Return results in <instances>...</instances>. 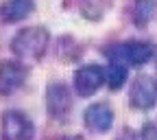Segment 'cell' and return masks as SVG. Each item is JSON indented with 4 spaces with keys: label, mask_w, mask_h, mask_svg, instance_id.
<instances>
[{
    "label": "cell",
    "mask_w": 157,
    "mask_h": 140,
    "mask_svg": "<svg viewBox=\"0 0 157 140\" xmlns=\"http://www.w3.org/2000/svg\"><path fill=\"white\" fill-rule=\"evenodd\" d=\"M50 44V33L44 26H24L11 39V53L20 62H39Z\"/></svg>",
    "instance_id": "1"
},
{
    "label": "cell",
    "mask_w": 157,
    "mask_h": 140,
    "mask_svg": "<svg viewBox=\"0 0 157 140\" xmlns=\"http://www.w3.org/2000/svg\"><path fill=\"white\" fill-rule=\"evenodd\" d=\"M105 81H107V70L101 64H85V66H81L74 72L72 86H74V92L78 96L87 98L94 92H98V88H101Z\"/></svg>",
    "instance_id": "2"
},
{
    "label": "cell",
    "mask_w": 157,
    "mask_h": 140,
    "mask_svg": "<svg viewBox=\"0 0 157 140\" xmlns=\"http://www.w3.org/2000/svg\"><path fill=\"white\" fill-rule=\"evenodd\" d=\"M46 110L55 121H63L72 112V92L63 81H50L46 88Z\"/></svg>",
    "instance_id": "3"
},
{
    "label": "cell",
    "mask_w": 157,
    "mask_h": 140,
    "mask_svg": "<svg viewBox=\"0 0 157 140\" xmlns=\"http://www.w3.org/2000/svg\"><path fill=\"white\" fill-rule=\"evenodd\" d=\"M0 129H2V140H33L35 127L31 118L17 110H7L0 118Z\"/></svg>",
    "instance_id": "4"
},
{
    "label": "cell",
    "mask_w": 157,
    "mask_h": 140,
    "mask_svg": "<svg viewBox=\"0 0 157 140\" xmlns=\"http://www.w3.org/2000/svg\"><path fill=\"white\" fill-rule=\"evenodd\" d=\"M157 103V79L151 74H137L131 83V105L135 110H151Z\"/></svg>",
    "instance_id": "5"
},
{
    "label": "cell",
    "mask_w": 157,
    "mask_h": 140,
    "mask_svg": "<svg viewBox=\"0 0 157 140\" xmlns=\"http://www.w3.org/2000/svg\"><path fill=\"white\" fill-rule=\"evenodd\" d=\"M26 81V66L20 59H2L0 62V96L13 94Z\"/></svg>",
    "instance_id": "6"
},
{
    "label": "cell",
    "mask_w": 157,
    "mask_h": 140,
    "mask_svg": "<svg viewBox=\"0 0 157 140\" xmlns=\"http://www.w3.org/2000/svg\"><path fill=\"white\" fill-rule=\"evenodd\" d=\"M83 121H85L87 129H92L96 134H105L113 125V112H111V107L107 103H94V105H90L85 110Z\"/></svg>",
    "instance_id": "7"
},
{
    "label": "cell",
    "mask_w": 157,
    "mask_h": 140,
    "mask_svg": "<svg viewBox=\"0 0 157 140\" xmlns=\"http://www.w3.org/2000/svg\"><path fill=\"white\" fill-rule=\"evenodd\" d=\"M35 7V0H2L0 2V22L15 24L24 20Z\"/></svg>",
    "instance_id": "8"
},
{
    "label": "cell",
    "mask_w": 157,
    "mask_h": 140,
    "mask_svg": "<svg viewBox=\"0 0 157 140\" xmlns=\"http://www.w3.org/2000/svg\"><path fill=\"white\" fill-rule=\"evenodd\" d=\"M120 48H122L124 62L131 64V66L146 64L148 59L153 57V53H155L153 44H148V42H127V44H120Z\"/></svg>",
    "instance_id": "9"
},
{
    "label": "cell",
    "mask_w": 157,
    "mask_h": 140,
    "mask_svg": "<svg viewBox=\"0 0 157 140\" xmlns=\"http://www.w3.org/2000/svg\"><path fill=\"white\" fill-rule=\"evenodd\" d=\"M153 13H155V0H133L131 18H133V24L137 29H144L151 22Z\"/></svg>",
    "instance_id": "10"
},
{
    "label": "cell",
    "mask_w": 157,
    "mask_h": 140,
    "mask_svg": "<svg viewBox=\"0 0 157 140\" xmlns=\"http://www.w3.org/2000/svg\"><path fill=\"white\" fill-rule=\"evenodd\" d=\"M142 138L144 140H157V127L153 123H146L144 129H142Z\"/></svg>",
    "instance_id": "11"
},
{
    "label": "cell",
    "mask_w": 157,
    "mask_h": 140,
    "mask_svg": "<svg viewBox=\"0 0 157 140\" xmlns=\"http://www.w3.org/2000/svg\"><path fill=\"white\" fill-rule=\"evenodd\" d=\"M116 140H140V138H137V134L133 129H122L120 134L116 136Z\"/></svg>",
    "instance_id": "12"
}]
</instances>
